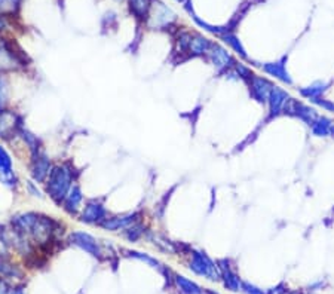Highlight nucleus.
Masks as SVG:
<instances>
[{
  "instance_id": "f257e3e1",
  "label": "nucleus",
  "mask_w": 334,
  "mask_h": 294,
  "mask_svg": "<svg viewBox=\"0 0 334 294\" xmlns=\"http://www.w3.org/2000/svg\"><path fill=\"white\" fill-rule=\"evenodd\" d=\"M14 231L30 236L36 244H46L52 239L57 231V223L51 217L36 214V213H23L12 218Z\"/></svg>"
},
{
  "instance_id": "f03ea898",
  "label": "nucleus",
  "mask_w": 334,
  "mask_h": 294,
  "mask_svg": "<svg viewBox=\"0 0 334 294\" xmlns=\"http://www.w3.org/2000/svg\"><path fill=\"white\" fill-rule=\"evenodd\" d=\"M73 185V170L70 165L58 164L52 167L46 178V193L57 205H61Z\"/></svg>"
},
{
  "instance_id": "7ed1b4c3",
  "label": "nucleus",
  "mask_w": 334,
  "mask_h": 294,
  "mask_svg": "<svg viewBox=\"0 0 334 294\" xmlns=\"http://www.w3.org/2000/svg\"><path fill=\"white\" fill-rule=\"evenodd\" d=\"M192 260H190V270H193L196 275L205 277L210 281H218L220 279V269L217 263H214L213 260L208 257V254H205L204 251L199 250H192Z\"/></svg>"
},
{
  "instance_id": "20e7f679",
  "label": "nucleus",
  "mask_w": 334,
  "mask_h": 294,
  "mask_svg": "<svg viewBox=\"0 0 334 294\" xmlns=\"http://www.w3.org/2000/svg\"><path fill=\"white\" fill-rule=\"evenodd\" d=\"M147 24L150 29H165L175 21V14L161 0H152Z\"/></svg>"
},
{
  "instance_id": "39448f33",
  "label": "nucleus",
  "mask_w": 334,
  "mask_h": 294,
  "mask_svg": "<svg viewBox=\"0 0 334 294\" xmlns=\"http://www.w3.org/2000/svg\"><path fill=\"white\" fill-rule=\"evenodd\" d=\"M107 211L104 203L98 199H90L80 213V221L86 224H101L107 218Z\"/></svg>"
},
{
  "instance_id": "423d86ee",
  "label": "nucleus",
  "mask_w": 334,
  "mask_h": 294,
  "mask_svg": "<svg viewBox=\"0 0 334 294\" xmlns=\"http://www.w3.org/2000/svg\"><path fill=\"white\" fill-rule=\"evenodd\" d=\"M247 83H248L251 97L257 103H260V104H268L271 91H272V88L275 86L274 83L269 79L264 78V76H257V75H254Z\"/></svg>"
},
{
  "instance_id": "0eeeda50",
  "label": "nucleus",
  "mask_w": 334,
  "mask_h": 294,
  "mask_svg": "<svg viewBox=\"0 0 334 294\" xmlns=\"http://www.w3.org/2000/svg\"><path fill=\"white\" fill-rule=\"evenodd\" d=\"M207 57L218 72L233 69V65L236 64L235 58L232 57V54L229 52L228 49H225V48L220 47L218 43H214V42L211 48H210V51H208V54H207Z\"/></svg>"
},
{
  "instance_id": "6e6552de",
  "label": "nucleus",
  "mask_w": 334,
  "mask_h": 294,
  "mask_svg": "<svg viewBox=\"0 0 334 294\" xmlns=\"http://www.w3.org/2000/svg\"><path fill=\"white\" fill-rule=\"evenodd\" d=\"M69 241L70 244L76 245L80 250L86 251L88 254H91L92 257H101V248H100V244L97 242V239L86 232H73L70 236H69Z\"/></svg>"
},
{
  "instance_id": "1a4fd4ad",
  "label": "nucleus",
  "mask_w": 334,
  "mask_h": 294,
  "mask_svg": "<svg viewBox=\"0 0 334 294\" xmlns=\"http://www.w3.org/2000/svg\"><path fill=\"white\" fill-rule=\"evenodd\" d=\"M138 221H140V214L138 213H128V214H122V216L107 217L100 226L104 231L116 232V231H126L128 228L134 226Z\"/></svg>"
},
{
  "instance_id": "9d476101",
  "label": "nucleus",
  "mask_w": 334,
  "mask_h": 294,
  "mask_svg": "<svg viewBox=\"0 0 334 294\" xmlns=\"http://www.w3.org/2000/svg\"><path fill=\"white\" fill-rule=\"evenodd\" d=\"M31 165H30V174L34 182L42 183L46 182L49 172L52 170L51 167V159L43 153V152H36L34 155H31Z\"/></svg>"
},
{
  "instance_id": "9b49d317",
  "label": "nucleus",
  "mask_w": 334,
  "mask_h": 294,
  "mask_svg": "<svg viewBox=\"0 0 334 294\" xmlns=\"http://www.w3.org/2000/svg\"><path fill=\"white\" fill-rule=\"evenodd\" d=\"M0 183L8 187H15L18 183V178L12 167V157L2 146H0Z\"/></svg>"
},
{
  "instance_id": "f8f14e48",
  "label": "nucleus",
  "mask_w": 334,
  "mask_h": 294,
  "mask_svg": "<svg viewBox=\"0 0 334 294\" xmlns=\"http://www.w3.org/2000/svg\"><path fill=\"white\" fill-rule=\"evenodd\" d=\"M19 129H21V122L15 113L2 108L0 110V137L9 139L14 134L19 132Z\"/></svg>"
},
{
  "instance_id": "ddd939ff",
  "label": "nucleus",
  "mask_w": 334,
  "mask_h": 294,
  "mask_svg": "<svg viewBox=\"0 0 334 294\" xmlns=\"http://www.w3.org/2000/svg\"><path fill=\"white\" fill-rule=\"evenodd\" d=\"M217 266L220 269V278L223 279V284L225 287L230 290V291H239L241 290V284L242 281L238 277V274L230 267V264L226 259L223 260H218Z\"/></svg>"
},
{
  "instance_id": "4468645a",
  "label": "nucleus",
  "mask_w": 334,
  "mask_h": 294,
  "mask_svg": "<svg viewBox=\"0 0 334 294\" xmlns=\"http://www.w3.org/2000/svg\"><path fill=\"white\" fill-rule=\"evenodd\" d=\"M291 95L288 94V91H285L284 88H281V86H274L272 88L271 95H269V100H268L271 116H279L282 113L284 106L288 101Z\"/></svg>"
},
{
  "instance_id": "2eb2a0df",
  "label": "nucleus",
  "mask_w": 334,
  "mask_h": 294,
  "mask_svg": "<svg viewBox=\"0 0 334 294\" xmlns=\"http://www.w3.org/2000/svg\"><path fill=\"white\" fill-rule=\"evenodd\" d=\"M82 201H83V193H82V189L79 185H73L72 189L69 190V193H67V196L64 198V201H62V208H64V211L65 213H69L70 216H75L79 213V210H80V205H82Z\"/></svg>"
},
{
  "instance_id": "dca6fc26",
  "label": "nucleus",
  "mask_w": 334,
  "mask_h": 294,
  "mask_svg": "<svg viewBox=\"0 0 334 294\" xmlns=\"http://www.w3.org/2000/svg\"><path fill=\"white\" fill-rule=\"evenodd\" d=\"M261 70H263L266 75L279 79L281 82H284V83H287V85H293V79H291L288 70H287V67H285V58L281 60V61L266 62V64L261 65Z\"/></svg>"
},
{
  "instance_id": "f3484780",
  "label": "nucleus",
  "mask_w": 334,
  "mask_h": 294,
  "mask_svg": "<svg viewBox=\"0 0 334 294\" xmlns=\"http://www.w3.org/2000/svg\"><path fill=\"white\" fill-rule=\"evenodd\" d=\"M213 45V42L207 37H204L202 34H192L190 43H189V54L192 57H204L208 54L210 48Z\"/></svg>"
},
{
  "instance_id": "a211bd4d",
  "label": "nucleus",
  "mask_w": 334,
  "mask_h": 294,
  "mask_svg": "<svg viewBox=\"0 0 334 294\" xmlns=\"http://www.w3.org/2000/svg\"><path fill=\"white\" fill-rule=\"evenodd\" d=\"M334 122L331 119L325 118V116H321L319 115L318 119L312 124L310 126V131L315 137H328L330 135V128Z\"/></svg>"
},
{
  "instance_id": "6ab92c4d",
  "label": "nucleus",
  "mask_w": 334,
  "mask_h": 294,
  "mask_svg": "<svg viewBox=\"0 0 334 294\" xmlns=\"http://www.w3.org/2000/svg\"><path fill=\"white\" fill-rule=\"evenodd\" d=\"M327 88H328V83L327 82H314V83H310L309 86H304L300 89V95L304 97V98H309V100H312V98H318V97H322V94L327 91Z\"/></svg>"
},
{
  "instance_id": "aec40b11",
  "label": "nucleus",
  "mask_w": 334,
  "mask_h": 294,
  "mask_svg": "<svg viewBox=\"0 0 334 294\" xmlns=\"http://www.w3.org/2000/svg\"><path fill=\"white\" fill-rule=\"evenodd\" d=\"M175 284H177L179 290L183 294H202V290H201V287L197 285L196 282L187 279L186 277H183V275H177L175 277Z\"/></svg>"
},
{
  "instance_id": "412c9836",
  "label": "nucleus",
  "mask_w": 334,
  "mask_h": 294,
  "mask_svg": "<svg viewBox=\"0 0 334 294\" xmlns=\"http://www.w3.org/2000/svg\"><path fill=\"white\" fill-rule=\"evenodd\" d=\"M223 40H225L229 47L235 51V54H236V55H239V57H241V58H243V60H247V58H248V54H247L245 48H243V45L241 43V40H239V39H238V37H236L233 33H225V34H223Z\"/></svg>"
},
{
  "instance_id": "4be33fe9",
  "label": "nucleus",
  "mask_w": 334,
  "mask_h": 294,
  "mask_svg": "<svg viewBox=\"0 0 334 294\" xmlns=\"http://www.w3.org/2000/svg\"><path fill=\"white\" fill-rule=\"evenodd\" d=\"M131 5V11L137 18H146L150 6H152V0H129Z\"/></svg>"
},
{
  "instance_id": "5701e85b",
  "label": "nucleus",
  "mask_w": 334,
  "mask_h": 294,
  "mask_svg": "<svg viewBox=\"0 0 334 294\" xmlns=\"http://www.w3.org/2000/svg\"><path fill=\"white\" fill-rule=\"evenodd\" d=\"M9 247H11V238L5 231V228L0 224V259L9 254Z\"/></svg>"
},
{
  "instance_id": "b1692460",
  "label": "nucleus",
  "mask_w": 334,
  "mask_h": 294,
  "mask_svg": "<svg viewBox=\"0 0 334 294\" xmlns=\"http://www.w3.org/2000/svg\"><path fill=\"white\" fill-rule=\"evenodd\" d=\"M131 257H134V259H138V260H143V262H146V263H149L152 267L154 269H158V270H162V264L159 263L158 260H154L152 259L150 256H147V254H143V253H138V251H126Z\"/></svg>"
},
{
  "instance_id": "393cba45",
  "label": "nucleus",
  "mask_w": 334,
  "mask_h": 294,
  "mask_svg": "<svg viewBox=\"0 0 334 294\" xmlns=\"http://www.w3.org/2000/svg\"><path fill=\"white\" fill-rule=\"evenodd\" d=\"M233 70H235L236 76L239 79H242V80H245V82H248L250 79L254 76V73L251 72V69L247 67L242 62H236V64L233 65Z\"/></svg>"
},
{
  "instance_id": "a878e982",
  "label": "nucleus",
  "mask_w": 334,
  "mask_h": 294,
  "mask_svg": "<svg viewBox=\"0 0 334 294\" xmlns=\"http://www.w3.org/2000/svg\"><path fill=\"white\" fill-rule=\"evenodd\" d=\"M8 95H9L8 82L0 76V110L5 107V104L8 101Z\"/></svg>"
},
{
  "instance_id": "bb28decb",
  "label": "nucleus",
  "mask_w": 334,
  "mask_h": 294,
  "mask_svg": "<svg viewBox=\"0 0 334 294\" xmlns=\"http://www.w3.org/2000/svg\"><path fill=\"white\" fill-rule=\"evenodd\" d=\"M241 290H242L245 294H266L261 288H258V287H256L254 284L247 282V281H242V284H241Z\"/></svg>"
},
{
  "instance_id": "cd10ccee",
  "label": "nucleus",
  "mask_w": 334,
  "mask_h": 294,
  "mask_svg": "<svg viewBox=\"0 0 334 294\" xmlns=\"http://www.w3.org/2000/svg\"><path fill=\"white\" fill-rule=\"evenodd\" d=\"M310 101L315 103L319 107L325 108L327 111H333L334 113V103H331L330 100H325V98H322V97H318V98H312Z\"/></svg>"
},
{
  "instance_id": "c85d7f7f",
  "label": "nucleus",
  "mask_w": 334,
  "mask_h": 294,
  "mask_svg": "<svg viewBox=\"0 0 334 294\" xmlns=\"http://www.w3.org/2000/svg\"><path fill=\"white\" fill-rule=\"evenodd\" d=\"M18 0H0V12H12Z\"/></svg>"
},
{
  "instance_id": "c756f323",
  "label": "nucleus",
  "mask_w": 334,
  "mask_h": 294,
  "mask_svg": "<svg viewBox=\"0 0 334 294\" xmlns=\"http://www.w3.org/2000/svg\"><path fill=\"white\" fill-rule=\"evenodd\" d=\"M266 294H290L288 290L281 284V285H278V287H274V288H271L269 291Z\"/></svg>"
},
{
  "instance_id": "7c9ffc66",
  "label": "nucleus",
  "mask_w": 334,
  "mask_h": 294,
  "mask_svg": "<svg viewBox=\"0 0 334 294\" xmlns=\"http://www.w3.org/2000/svg\"><path fill=\"white\" fill-rule=\"evenodd\" d=\"M27 187H29V190H30L31 193H33V196H39V198H42V193L39 192V189L34 186V183H31V182H29V185H27Z\"/></svg>"
},
{
  "instance_id": "2f4dec72",
  "label": "nucleus",
  "mask_w": 334,
  "mask_h": 294,
  "mask_svg": "<svg viewBox=\"0 0 334 294\" xmlns=\"http://www.w3.org/2000/svg\"><path fill=\"white\" fill-rule=\"evenodd\" d=\"M6 27V21H5V18H3V15H0V31L3 30Z\"/></svg>"
},
{
  "instance_id": "473e14b6",
  "label": "nucleus",
  "mask_w": 334,
  "mask_h": 294,
  "mask_svg": "<svg viewBox=\"0 0 334 294\" xmlns=\"http://www.w3.org/2000/svg\"><path fill=\"white\" fill-rule=\"evenodd\" d=\"M330 135H331V137H334V124L331 125V128H330Z\"/></svg>"
},
{
  "instance_id": "72a5a7b5",
  "label": "nucleus",
  "mask_w": 334,
  "mask_h": 294,
  "mask_svg": "<svg viewBox=\"0 0 334 294\" xmlns=\"http://www.w3.org/2000/svg\"><path fill=\"white\" fill-rule=\"evenodd\" d=\"M14 294H24V291H23V290H16Z\"/></svg>"
},
{
  "instance_id": "f704fd0d",
  "label": "nucleus",
  "mask_w": 334,
  "mask_h": 294,
  "mask_svg": "<svg viewBox=\"0 0 334 294\" xmlns=\"http://www.w3.org/2000/svg\"><path fill=\"white\" fill-rule=\"evenodd\" d=\"M290 294H303V293H299V291H294V293H290Z\"/></svg>"
},
{
  "instance_id": "c9c22d12",
  "label": "nucleus",
  "mask_w": 334,
  "mask_h": 294,
  "mask_svg": "<svg viewBox=\"0 0 334 294\" xmlns=\"http://www.w3.org/2000/svg\"><path fill=\"white\" fill-rule=\"evenodd\" d=\"M207 294H215V293H213V291H207Z\"/></svg>"
},
{
  "instance_id": "e433bc0d",
  "label": "nucleus",
  "mask_w": 334,
  "mask_h": 294,
  "mask_svg": "<svg viewBox=\"0 0 334 294\" xmlns=\"http://www.w3.org/2000/svg\"><path fill=\"white\" fill-rule=\"evenodd\" d=\"M177 2H182V3H184V2H186V0H177Z\"/></svg>"
}]
</instances>
